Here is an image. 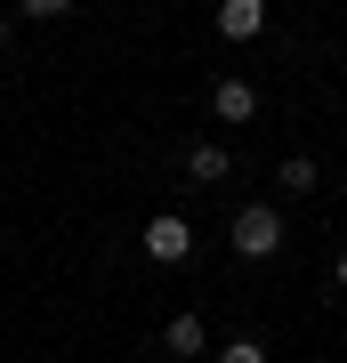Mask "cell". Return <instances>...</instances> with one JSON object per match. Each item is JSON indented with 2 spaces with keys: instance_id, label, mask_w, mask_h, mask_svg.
Wrapping results in <instances>:
<instances>
[{
  "instance_id": "cell-1",
  "label": "cell",
  "mask_w": 347,
  "mask_h": 363,
  "mask_svg": "<svg viewBox=\"0 0 347 363\" xmlns=\"http://www.w3.org/2000/svg\"><path fill=\"white\" fill-rule=\"evenodd\" d=\"M226 242H234V259H275L283 250V210L275 202H243L234 226H226Z\"/></svg>"
},
{
  "instance_id": "cell-2",
  "label": "cell",
  "mask_w": 347,
  "mask_h": 363,
  "mask_svg": "<svg viewBox=\"0 0 347 363\" xmlns=\"http://www.w3.org/2000/svg\"><path fill=\"white\" fill-rule=\"evenodd\" d=\"M145 259H154V267H186V259H194V226L178 218V210L145 218Z\"/></svg>"
},
{
  "instance_id": "cell-3",
  "label": "cell",
  "mask_w": 347,
  "mask_h": 363,
  "mask_svg": "<svg viewBox=\"0 0 347 363\" xmlns=\"http://www.w3.org/2000/svg\"><path fill=\"white\" fill-rule=\"evenodd\" d=\"M210 113L219 121H234V130H243V121H258V89L243 73H226V81H210Z\"/></svg>"
},
{
  "instance_id": "cell-4",
  "label": "cell",
  "mask_w": 347,
  "mask_h": 363,
  "mask_svg": "<svg viewBox=\"0 0 347 363\" xmlns=\"http://www.w3.org/2000/svg\"><path fill=\"white\" fill-rule=\"evenodd\" d=\"M226 169H234V154H226L219 138H202V145H186V178H194V186H219Z\"/></svg>"
},
{
  "instance_id": "cell-5",
  "label": "cell",
  "mask_w": 347,
  "mask_h": 363,
  "mask_svg": "<svg viewBox=\"0 0 347 363\" xmlns=\"http://www.w3.org/2000/svg\"><path fill=\"white\" fill-rule=\"evenodd\" d=\"M219 33L226 40H258V33H267V0H226V9H219Z\"/></svg>"
},
{
  "instance_id": "cell-6",
  "label": "cell",
  "mask_w": 347,
  "mask_h": 363,
  "mask_svg": "<svg viewBox=\"0 0 347 363\" xmlns=\"http://www.w3.org/2000/svg\"><path fill=\"white\" fill-rule=\"evenodd\" d=\"M162 347L170 355H202L210 347V323H202V315H170V323H162Z\"/></svg>"
},
{
  "instance_id": "cell-7",
  "label": "cell",
  "mask_w": 347,
  "mask_h": 363,
  "mask_svg": "<svg viewBox=\"0 0 347 363\" xmlns=\"http://www.w3.org/2000/svg\"><path fill=\"white\" fill-rule=\"evenodd\" d=\"M315 178H323V169H315L307 154H291L283 169H275V186H283V194H315Z\"/></svg>"
},
{
  "instance_id": "cell-8",
  "label": "cell",
  "mask_w": 347,
  "mask_h": 363,
  "mask_svg": "<svg viewBox=\"0 0 347 363\" xmlns=\"http://www.w3.org/2000/svg\"><path fill=\"white\" fill-rule=\"evenodd\" d=\"M219 363H267V347H258V339H226Z\"/></svg>"
},
{
  "instance_id": "cell-9",
  "label": "cell",
  "mask_w": 347,
  "mask_h": 363,
  "mask_svg": "<svg viewBox=\"0 0 347 363\" xmlns=\"http://www.w3.org/2000/svg\"><path fill=\"white\" fill-rule=\"evenodd\" d=\"M339 291H347V250H339Z\"/></svg>"
},
{
  "instance_id": "cell-10",
  "label": "cell",
  "mask_w": 347,
  "mask_h": 363,
  "mask_svg": "<svg viewBox=\"0 0 347 363\" xmlns=\"http://www.w3.org/2000/svg\"><path fill=\"white\" fill-rule=\"evenodd\" d=\"M0 49H9V16H0Z\"/></svg>"
}]
</instances>
